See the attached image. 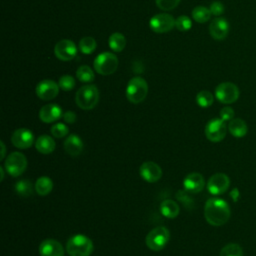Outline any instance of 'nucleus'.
<instances>
[{
    "mask_svg": "<svg viewBox=\"0 0 256 256\" xmlns=\"http://www.w3.org/2000/svg\"><path fill=\"white\" fill-rule=\"evenodd\" d=\"M59 89L60 87L55 81L51 79H44L37 84L36 95L44 101L52 100L58 95Z\"/></svg>",
    "mask_w": 256,
    "mask_h": 256,
    "instance_id": "ddd939ff",
    "label": "nucleus"
},
{
    "mask_svg": "<svg viewBox=\"0 0 256 256\" xmlns=\"http://www.w3.org/2000/svg\"><path fill=\"white\" fill-rule=\"evenodd\" d=\"M58 85L60 89L64 91H70L75 87V80L70 75H63L60 77L58 81Z\"/></svg>",
    "mask_w": 256,
    "mask_h": 256,
    "instance_id": "72a5a7b5",
    "label": "nucleus"
},
{
    "mask_svg": "<svg viewBox=\"0 0 256 256\" xmlns=\"http://www.w3.org/2000/svg\"><path fill=\"white\" fill-rule=\"evenodd\" d=\"M0 172H1V181H3V179H4V170H3V167H0Z\"/></svg>",
    "mask_w": 256,
    "mask_h": 256,
    "instance_id": "a19ab883",
    "label": "nucleus"
},
{
    "mask_svg": "<svg viewBox=\"0 0 256 256\" xmlns=\"http://www.w3.org/2000/svg\"><path fill=\"white\" fill-rule=\"evenodd\" d=\"M97 43L93 37L86 36L79 41V49L83 54H91L96 49Z\"/></svg>",
    "mask_w": 256,
    "mask_h": 256,
    "instance_id": "cd10ccee",
    "label": "nucleus"
},
{
    "mask_svg": "<svg viewBox=\"0 0 256 256\" xmlns=\"http://www.w3.org/2000/svg\"><path fill=\"white\" fill-rule=\"evenodd\" d=\"M155 1L158 8L164 11H169L176 8L181 0H155Z\"/></svg>",
    "mask_w": 256,
    "mask_h": 256,
    "instance_id": "f704fd0d",
    "label": "nucleus"
},
{
    "mask_svg": "<svg viewBox=\"0 0 256 256\" xmlns=\"http://www.w3.org/2000/svg\"><path fill=\"white\" fill-rule=\"evenodd\" d=\"M149 26L155 33H166L175 27V19L170 14H156L150 19Z\"/></svg>",
    "mask_w": 256,
    "mask_h": 256,
    "instance_id": "9d476101",
    "label": "nucleus"
},
{
    "mask_svg": "<svg viewBox=\"0 0 256 256\" xmlns=\"http://www.w3.org/2000/svg\"><path fill=\"white\" fill-rule=\"evenodd\" d=\"M211 11L205 6H196L192 10V18L198 23H205L211 17Z\"/></svg>",
    "mask_w": 256,
    "mask_h": 256,
    "instance_id": "bb28decb",
    "label": "nucleus"
},
{
    "mask_svg": "<svg viewBox=\"0 0 256 256\" xmlns=\"http://www.w3.org/2000/svg\"><path fill=\"white\" fill-rule=\"evenodd\" d=\"M219 256H243V249L237 243H229L220 250Z\"/></svg>",
    "mask_w": 256,
    "mask_h": 256,
    "instance_id": "c756f323",
    "label": "nucleus"
},
{
    "mask_svg": "<svg viewBox=\"0 0 256 256\" xmlns=\"http://www.w3.org/2000/svg\"><path fill=\"white\" fill-rule=\"evenodd\" d=\"M34 189L37 192L38 195L40 196H46L48 195L52 189H53V182L51 180V178L47 177V176H42L39 177L34 185Z\"/></svg>",
    "mask_w": 256,
    "mask_h": 256,
    "instance_id": "b1692460",
    "label": "nucleus"
},
{
    "mask_svg": "<svg viewBox=\"0 0 256 256\" xmlns=\"http://www.w3.org/2000/svg\"><path fill=\"white\" fill-rule=\"evenodd\" d=\"M76 76H77L78 80H80L81 82H84V83L92 82L95 77L93 70L87 65L80 66L76 71Z\"/></svg>",
    "mask_w": 256,
    "mask_h": 256,
    "instance_id": "c85d7f7f",
    "label": "nucleus"
},
{
    "mask_svg": "<svg viewBox=\"0 0 256 256\" xmlns=\"http://www.w3.org/2000/svg\"><path fill=\"white\" fill-rule=\"evenodd\" d=\"M62 118L64 119V121H65L66 123H68V124H73V123H75V121H76V119H77V116H76L75 112H73V111H66V112L63 113Z\"/></svg>",
    "mask_w": 256,
    "mask_h": 256,
    "instance_id": "58836bf2",
    "label": "nucleus"
},
{
    "mask_svg": "<svg viewBox=\"0 0 256 256\" xmlns=\"http://www.w3.org/2000/svg\"><path fill=\"white\" fill-rule=\"evenodd\" d=\"M209 9L211 11V14L214 15V16H220L221 14H223V12L225 10L224 5L220 1L212 2L210 7H209Z\"/></svg>",
    "mask_w": 256,
    "mask_h": 256,
    "instance_id": "e433bc0d",
    "label": "nucleus"
},
{
    "mask_svg": "<svg viewBox=\"0 0 256 256\" xmlns=\"http://www.w3.org/2000/svg\"><path fill=\"white\" fill-rule=\"evenodd\" d=\"M93 249L92 240L84 234H75L66 243V251L69 256H90Z\"/></svg>",
    "mask_w": 256,
    "mask_h": 256,
    "instance_id": "f03ea898",
    "label": "nucleus"
},
{
    "mask_svg": "<svg viewBox=\"0 0 256 256\" xmlns=\"http://www.w3.org/2000/svg\"><path fill=\"white\" fill-rule=\"evenodd\" d=\"M148 93V84L142 77H133L129 80L126 87V97L129 102L139 104L146 98Z\"/></svg>",
    "mask_w": 256,
    "mask_h": 256,
    "instance_id": "20e7f679",
    "label": "nucleus"
},
{
    "mask_svg": "<svg viewBox=\"0 0 256 256\" xmlns=\"http://www.w3.org/2000/svg\"><path fill=\"white\" fill-rule=\"evenodd\" d=\"M63 115L62 109L59 105L50 103L44 105L39 111V118L44 123H52L60 119Z\"/></svg>",
    "mask_w": 256,
    "mask_h": 256,
    "instance_id": "6ab92c4d",
    "label": "nucleus"
},
{
    "mask_svg": "<svg viewBox=\"0 0 256 256\" xmlns=\"http://www.w3.org/2000/svg\"><path fill=\"white\" fill-rule=\"evenodd\" d=\"M1 143V149H2V153H1V156H0V160H3L4 159V157H5V145H4V142L3 141H1L0 142Z\"/></svg>",
    "mask_w": 256,
    "mask_h": 256,
    "instance_id": "ea45409f",
    "label": "nucleus"
},
{
    "mask_svg": "<svg viewBox=\"0 0 256 256\" xmlns=\"http://www.w3.org/2000/svg\"><path fill=\"white\" fill-rule=\"evenodd\" d=\"M176 197H177V199H178L181 203H183V205H185L186 208H188V209L192 208V205H193L194 201H193V199L189 196V194L187 193V191H186L185 189H184V190H179V191L177 192V194H176Z\"/></svg>",
    "mask_w": 256,
    "mask_h": 256,
    "instance_id": "c9c22d12",
    "label": "nucleus"
},
{
    "mask_svg": "<svg viewBox=\"0 0 256 256\" xmlns=\"http://www.w3.org/2000/svg\"><path fill=\"white\" fill-rule=\"evenodd\" d=\"M220 118L223 121H231L234 118V110L229 106L223 107L220 110Z\"/></svg>",
    "mask_w": 256,
    "mask_h": 256,
    "instance_id": "4c0bfd02",
    "label": "nucleus"
},
{
    "mask_svg": "<svg viewBox=\"0 0 256 256\" xmlns=\"http://www.w3.org/2000/svg\"><path fill=\"white\" fill-rule=\"evenodd\" d=\"M230 207L228 203L221 198H210L206 201L204 207V216L206 221L212 226H222L230 218Z\"/></svg>",
    "mask_w": 256,
    "mask_h": 256,
    "instance_id": "f257e3e1",
    "label": "nucleus"
},
{
    "mask_svg": "<svg viewBox=\"0 0 256 256\" xmlns=\"http://www.w3.org/2000/svg\"><path fill=\"white\" fill-rule=\"evenodd\" d=\"M69 133V128L64 123H56L51 127V134L55 138H63Z\"/></svg>",
    "mask_w": 256,
    "mask_h": 256,
    "instance_id": "473e14b6",
    "label": "nucleus"
},
{
    "mask_svg": "<svg viewBox=\"0 0 256 256\" xmlns=\"http://www.w3.org/2000/svg\"><path fill=\"white\" fill-rule=\"evenodd\" d=\"M5 170L12 177L22 175L27 168V159L24 154L20 152H13L7 156L5 160Z\"/></svg>",
    "mask_w": 256,
    "mask_h": 256,
    "instance_id": "0eeeda50",
    "label": "nucleus"
},
{
    "mask_svg": "<svg viewBox=\"0 0 256 256\" xmlns=\"http://www.w3.org/2000/svg\"><path fill=\"white\" fill-rule=\"evenodd\" d=\"M118 58L111 52L100 53L93 62L95 71L100 75H110L113 74L118 68Z\"/></svg>",
    "mask_w": 256,
    "mask_h": 256,
    "instance_id": "39448f33",
    "label": "nucleus"
},
{
    "mask_svg": "<svg viewBox=\"0 0 256 256\" xmlns=\"http://www.w3.org/2000/svg\"><path fill=\"white\" fill-rule=\"evenodd\" d=\"M160 212L164 217L173 219L178 216V214L180 212V208H179V205L175 201H173L171 199H166V200L162 201L160 204Z\"/></svg>",
    "mask_w": 256,
    "mask_h": 256,
    "instance_id": "5701e85b",
    "label": "nucleus"
},
{
    "mask_svg": "<svg viewBox=\"0 0 256 256\" xmlns=\"http://www.w3.org/2000/svg\"><path fill=\"white\" fill-rule=\"evenodd\" d=\"M35 147L41 154H50L55 150V140L48 135H41L35 141Z\"/></svg>",
    "mask_w": 256,
    "mask_h": 256,
    "instance_id": "412c9836",
    "label": "nucleus"
},
{
    "mask_svg": "<svg viewBox=\"0 0 256 256\" xmlns=\"http://www.w3.org/2000/svg\"><path fill=\"white\" fill-rule=\"evenodd\" d=\"M108 43H109V47L114 52H121L126 46V39L123 34L119 32H115L110 35Z\"/></svg>",
    "mask_w": 256,
    "mask_h": 256,
    "instance_id": "393cba45",
    "label": "nucleus"
},
{
    "mask_svg": "<svg viewBox=\"0 0 256 256\" xmlns=\"http://www.w3.org/2000/svg\"><path fill=\"white\" fill-rule=\"evenodd\" d=\"M205 186V180L202 174L198 172L189 173L183 180V187L187 192L199 193Z\"/></svg>",
    "mask_w": 256,
    "mask_h": 256,
    "instance_id": "f3484780",
    "label": "nucleus"
},
{
    "mask_svg": "<svg viewBox=\"0 0 256 256\" xmlns=\"http://www.w3.org/2000/svg\"><path fill=\"white\" fill-rule=\"evenodd\" d=\"M15 191L21 197H29L33 194V185L28 179H21L15 183Z\"/></svg>",
    "mask_w": 256,
    "mask_h": 256,
    "instance_id": "a878e982",
    "label": "nucleus"
},
{
    "mask_svg": "<svg viewBox=\"0 0 256 256\" xmlns=\"http://www.w3.org/2000/svg\"><path fill=\"white\" fill-rule=\"evenodd\" d=\"M170 239V232L164 226H158L152 229L145 238L147 247L152 251L162 250Z\"/></svg>",
    "mask_w": 256,
    "mask_h": 256,
    "instance_id": "423d86ee",
    "label": "nucleus"
},
{
    "mask_svg": "<svg viewBox=\"0 0 256 256\" xmlns=\"http://www.w3.org/2000/svg\"><path fill=\"white\" fill-rule=\"evenodd\" d=\"M214 97L211 92L207 90H202L196 95V102L202 108H207L213 104Z\"/></svg>",
    "mask_w": 256,
    "mask_h": 256,
    "instance_id": "7c9ffc66",
    "label": "nucleus"
},
{
    "mask_svg": "<svg viewBox=\"0 0 256 256\" xmlns=\"http://www.w3.org/2000/svg\"><path fill=\"white\" fill-rule=\"evenodd\" d=\"M209 33L215 40H224L229 33V23L222 17H216L209 25Z\"/></svg>",
    "mask_w": 256,
    "mask_h": 256,
    "instance_id": "dca6fc26",
    "label": "nucleus"
},
{
    "mask_svg": "<svg viewBox=\"0 0 256 256\" xmlns=\"http://www.w3.org/2000/svg\"><path fill=\"white\" fill-rule=\"evenodd\" d=\"M230 179L224 173L213 174L207 183V189L212 195H221L228 190Z\"/></svg>",
    "mask_w": 256,
    "mask_h": 256,
    "instance_id": "f8f14e48",
    "label": "nucleus"
},
{
    "mask_svg": "<svg viewBox=\"0 0 256 256\" xmlns=\"http://www.w3.org/2000/svg\"><path fill=\"white\" fill-rule=\"evenodd\" d=\"M227 133V126L225 121L221 118H215L210 120L205 126V136L211 142L222 141Z\"/></svg>",
    "mask_w": 256,
    "mask_h": 256,
    "instance_id": "1a4fd4ad",
    "label": "nucleus"
},
{
    "mask_svg": "<svg viewBox=\"0 0 256 256\" xmlns=\"http://www.w3.org/2000/svg\"><path fill=\"white\" fill-rule=\"evenodd\" d=\"M139 173L141 178L148 183H155L162 177L161 167L153 161H146L142 163Z\"/></svg>",
    "mask_w": 256,
    "mask_h": 256,
    "instance_id": "4468645a",
    "label": "nucleus"
},
{
    "mask_svg": "<svg viewBox=\"0 0 256 256\" xmlns=\"http://www.w3.org/2000/svg\"><path fill=\"white\" fill-rule=\"evenodd\" d=\"M99 101V90L95 85L87 84L78 89L75 95L77 106L83 110L93 109Z\"/></svg>",
    "mask_w": 256,
    "mask_h": 256,
    "instance_id": "7ed1b4c3",
    "label": "nucleus"
},
{
    "mask_svg": "<svg viewBox=\"0 0 256 256\" xmlns=\"http://www.w3.org/2000/svg\"><path fill=\"white\" fill-rule=\"evenodd\" d=\"M239 94L238 87L232 82L220 83L215 88V96L217 100L223 104L234 103L238 100Z\"/></svg>",
    "mask_w": 256,
    "mask_h": 256,
    "instance_id": "6e6552de",
    "label": "nucleus"
},
{
    "mask_svg": "<svg viewBox=\"0 0 256 256\" xmlns=\"http://www.w3.org/2000/svg\"><path fill=\"white\" fill-rule=\"evenodd\" d=\"M63 147L68 155L72 157H76L80 155L81 152L83 151L84 144L82 139L78 135L71 134L65 139L63 143Z\"/></svg>",
    "mask_w": 256,
    "mask_h": 256,
    "instance_id": "aec40b11",
    "label": "nucleus"
},
{
    "mask_svg": "<svg viewBox=\"0 0 256 256\" xmlns=\"http://www.w3.org/2000/svg\"><path fill=\"white\" fill-rule=\"evenodd\" d=\"M40 256H64L62 244L55 239H46L39 245Z\"/></svg>",
    "mask_w": 256,
    "mask_h": 256,
    "instance_id": "a211bd4d",
    "label": "nucleus"
},
{
    "mask_svg": "<svg viewBox=\"0 0 256 256\" xmlns=\"http://www.w3.org/2000/svg\"><path fill=\"white\" fill-rule=\"evenodd\" d=\"M55 56L62 61H70L77 54V47L72 40L62 39L54 47Z\"/></svg>",
    "mask_w": 256,
    "mask_h": 256,
    "instance_id": "9b49d317",
    "label": "nucleus"
},
{
    "mask_svg": "<svg viewBox=\"0 0 256 256\" xmlns=\"http://www.w3.org/2000/svg\"><path fill=\"white\" fill-rule=\"evenodd\" d=\"M12 144L19 149H28L34 142V135L31 130L19 128L15 130L11 136Z\"/></svg>",
    "mask_w": 256,
    "mask_h": 256,
    "instance_id": "2eb2a0df",
    "label": "nucleus"
},
{
    "mask_svg": "<svg viewBox=\"0 0 256 256\" xmlns=\"http://www.w3.org/2000/svg\"><path fill=\"white\" fill-rule=\"evenodd\" d=\"M228 130L231 135H233L234 137L240 138L247 134L248 127L244 120L240 118H233L231 121H229Z\"/></svg>",
    "mask_w": 256,
    "mask_h": 256,
    "instance_id": "4be33fe9",
    "label": "nucleus"
},
{
    "mask_svg": "<svg viewBox=\"0 0 256 256\" xmlns=\"http://www.w3.org/2000/svg\"><path fill=\"white\" fill-rule=\"evenodd\" d=\"M191 26H192L191 19L186 15H181L175 20V27L177 28V30L181 32H185L189 30Z\"/></svg>",
    "mask_w": 256,
    "mask_h": 256,
    "instance_id": "2f4dec72",
    "label": "nucleus"
}]
</instances>
